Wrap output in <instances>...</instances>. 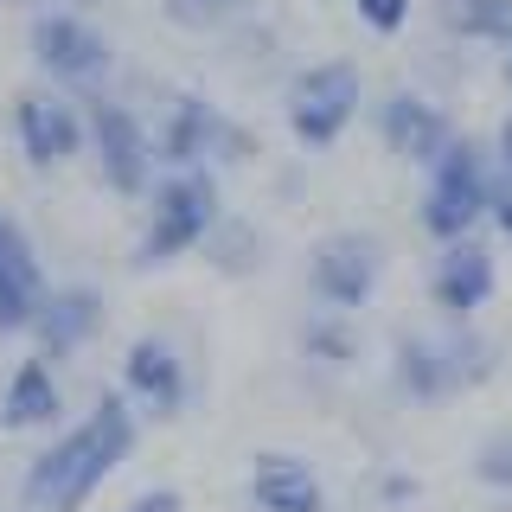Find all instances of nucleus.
Returning a JSON list of instances; mask_svg holds the SVG:
<instances>
[{
  "instance_id": "nucleus-25",
  "label": "nucleus",
  "mask_w": 512,
  "mask_h": 512,
  "mask_svg": "<svg viewBox=\"0 0 512 512\" xmlns=\"http://www.w3.org/2000/svg\"><path fill=\"white\" fill-rule=\"evenodd\" d=\"M116 512H186V493L180 487H141L135 500H122Z\"/></svg>"
},
{
  "instance_id": "nucleus-15",
  "label": "nucleus",
  "mask_w": 512,
  "mask_h": 512,
  "mask_svg": "<svg viewBox=\"0 0 512 512\" xmlns=\"http://www.w3.org/2000/svg\"><path fill=\"white\" fill-rule=\"evenodd\" d=\"M45 288H52V276H45V256L32 244V231L0 205V340H26Z\"/></svg>"
},
{
  "instance_id": "nucleus-3",
  "label": "nucleus",
  "mask_w": 512,
  "mask_h": 512,
  "mask_svg": "<svg viewBox=\"0 0 512 512\" xmlns=\"http://www.w3.org/2000/svg\"><path fill=\"white\" fill-rule=\"evenodd\" d=\"M148 218L135 231V250L128 263L135 269H167V263H186V256L205 250L212 224L224 218V192H218V173L212 167H173L148 186Z\"/></svg>"
},
{
  "instance_id": "nucleus-9",
  "label": "nucleus",
  "mask_w": 512,
  "mask_h": 512,
  "mask_svg": "<svg viewBox=\"0 0 512 512\" xmlns=\"http://www.w3.org/2000/svg\"><path fill=\"white\" fill-rule=\"evenodd\" d=\"M116 391L128 397V410L141 423H173V416L192 410L199 397V372H192L186 346L173 333H135L122 346V372H116Z\"/></svg>"
},
{
  "instance_id": "nucleus-16",
  "label": "nucleus",
  "mask_w": 512,
  "mask_h": 512,
  "mask_svg": "<svg viewBox=\"0 0 512 512\" xmlns=\"http://www.w3.org/2000/svg\"><path fill=\"white\" fill-rule=\"evenodd\" d=\"M244 493H250V512H333L320 468L295 448H256Z\"/></svg>"
},
{
  "instance_id": "nucleus-24",
  "label": "nucleus",
  "mask_w": 512,
  "mask_h": 512,
  "mask_svg": "<svg viewBox=\"0 0 512 512\" xmlns=\"http://www.w3.org/2000/svg\"><path fill=\"white\" fill-rule=\"evenodd\" d=\"M231 7L237 0H160V13H167L173 26H186V32H212L231 20Z\"/></svg>"
},
{
  "instance_id": "nucleus-11",
  "label": "nucleus",
  "mask_w": 512,
  "mask_h": 512,
  "mask_svg": "<svg viewBox=\"0 0 512 512\" xmlns=\"http://www.w3.org/2000/svg\"><path fill=\"white\" fill-rule=\"evenodd\" d=\"M365 122H372L378 148L391 160H404V167H429V160L461 135L442 96H429L416 84H397V90H384L378 103H365Z\"/></svg>"
},
{
  "instance_id": "nucleus-18",
  "label": "nucleus",
  "mask_w": 512,
  "mask_h": 512,
  "mask_svg": "<svg viewBox=\"0 0 512 512\" xmlns=\"http://www.w3.org/2000/svg\"><path fill=\"white\" fill-rule=\"evenodd\" d=\"M199 256H212L218 276H256V269L269 263V237H263V224H256V218L224 212V218L212 224V237H205Z\"/></svg>"
},
{
  "instance_id": "nucleus-20",
  "label": "nucleus",
  "mask_w": 512,
  "mask_h": 512,
  "mask_svg": "<svg viewBox=\"0 0 512 512\" xmlns=\"http://www.w3.org/2000/svg\"><path fill=\"white\" fill-rule=\"evenodd\" d=\"M442 32L461 45H506L512 0H442Z\"/></svg>"
},
{
  "instance_id": "nucleus-23",
  "label": "nucleus",
  "mask_w": 512,
  "mask_h": 512,
  "mask_svg": "<svg viewBox=\"0 0 512 512\" xmlns=\"http://www.w3.org/2000/svg\"><path fill=\"white\" fill-rule=\"evenodd\" d=\"M365 493H372V506H378V512H410L416 500H423V480H416L410 468H372Z\"/></svg>"
},
{
  "instance_id": "nucleus-2",
  "label": "nucleus",
  "mask_w": 512,
  "mask_h": 512,
  "mask_svg": "<svg viewBox=\"0 0 512 512\" xmlns=\"http://www.w3.org/2000/svg\"><path fill=\"white\" fill-rule=\"evenodd\" d=\"M493 372H500V340L493 333H480L474 320H436V327L397 333L384 384L410 410H442V404H461L468 391H480Z\"/></svg>"
},
{
  "instance_id": "nucleus-12",
  "label": "nucleus",
  "mask_w": 512,
  "mask_h": 512,
  "mask_svg": "<svg viewBox=\"0 0 512 512\" xmlns=\"http://www.w3.org/2000/svg\"><path fill=\"white\" fill-rule=\"evenodd\" d=\"M7 135L32 173H64L84 154V103L64 90H20L7 109Z\"/></svg>"
},
{
  "instance_id": "nucleus-4",
  "label": "nucleus",
  "mask_w": 512,
  "mask_h": 512,
  "mask_svg": "<svg viewBox=\"0 0 512 512\" xmlns=\"http://www.w3.org/2000/svg\"><path fill=\"white\" fill-rule=\"evenodd\" d=\"M493 186H500V167H493L487 141H480V135H455L423 167L416 231H423L429 244H461V237H480L487 205H493Z\"/></svg>"
},
{
  "instance_id": "nucleus-10",
  "label": "nucleus",
  "mask_w": 512,
  "mask_h": 512,
  "mask_svg": "<svg viewBox=\"0 0 512 512\" xmlns=\"http://www.w3.org/2000/svg\"><path fill=\"white\" fill-rule=\"evenodd\" d=\"M384 282V237L359 231V224H340V231H320L308 250V301L327 314H359L372 308Z\"/></svg>"
},
{
  "instance_id": "nucleus-1",
  "label": "nucleus",
  "mask_w": 512,
  "mask_h": 512,
  "mask_svg": "<svg viewBox=\"0 0 512 512\" xmlns=\"http://www.w3.org/2000/svg\"><path fill=\"white\" fill-rule=\"evenodd\" d=\"M141 448V416L122 391H96L77 423H58L52 442L32 448L13 487V512H84Z\"/></svg>"
},
{
  "instance_id": "nucleus-21",
  "label": "nucleus",
  "mask_w": 512,
  "mask_h": 512,
  "mask_svg": "<svg viewBox=\"0 0 512 512\" xmlns=\"http://www.w3.org/2000/svg\"><path fill=\"white\" fill-rule=\"evenodd\" d=\"M468 474H474V487L506 493V500H512V423H506V429H487V436L474 442Z\"/></svg>"
},
{
  "instance_id": "nucleus-17",
  "label": "nucleus",
  "mask_w": 512,
  "mask_h": 512,
  "mask_svg": "<svg viewBox=\"0 0 512 512\" xmlns=\"http://www.w3.org/2000/svg\"><path fill=\"white\" fill-rule=\"evenodd\" d=\"M64 410H71V397H64L58 365L39 359V352H26L7 372V384H0V429H7V436H45V429L64 423Z\"/></svg>"
},
{
  "instance_id": "nucleus-13",
  "label": "nucleus",
  "mask_w": 512,
  "mask_h": 512,
  "mask_svg": "<svg viewBox=\"0 0 512 512\" xmlns=\"http://www.w3.org/2000/svg\"><path fill=\"white\" fill-rule=\"evenodd\" d=\"M103 327H109V295H103V282H52L45 288V301H39V314H32V327H26V340L39 359H77V352H90L96 340H103Z\"/></svg>"
},
{
  "instance_id": "nucleus-5",
  "label": "nucleus",
  "mask_w": 512,
  "mask_h": 512,
  "mask_svg": "<svg viewBox=\"0 0 512 512\" xmlns=\"http://www.w3.org/2000/svg\"><path fill=\"white\" fill-rule=\"evenodd\" d=\"M26 52L39 64L45 90H64L77 103H90V96H103L116 84V45H109V32L84 7H64V0L39 7L26 26Z\"/></svg>"
},
{
  "instance_id": "nucleus-22",
  "label": "nucleus",
  "mask_w": 512,
  "mask_h": 512,
  "mask_svg": "<svg viewBox=\"0 0 512 512\" xmlns=\"http://www.w3.org/2000/svg\"><path fill=\"white\" fill-rule=\"evenodd\" d=\"M346 7L372 39H404L410 20H416V0H346Z\"/></svg>"
},
{
  "instance_id": "nucleus-26",
  "label": "nucleus",
  "mask_w": 512,
  "mask_h": 512,
  "mask_svg": "<svg viewBox=\"0 0 512 512\" xmlns=\"http://www.w3.org/2000/svg\"><path fill=\"white\" fill-rule=\"evenodd\" d=\"M487 154H493V167H500V180H512V109L500 122H493V141H487Z\"/></svg>"
},
{
  "instance_id": "nucleus-6",
  "label": "nucleus",
  "mask_w": 512,
  "mask_h": 512,
  "mask_svg": "<svg viewBox=\"0 0 512 512\" xmlns=\"http://www.w3.org/2000/svg\"><path fill=\"white\" fill-rule=\"evenodd\" d=\"M365 116V71L359 58H314L282 84L288 141L308 154H327L346 141V128Z\"/></svg>"
},
{
  "instance_id": "nucleus-28",
  "label": "nucleus",
  "mask_w": 512,
  "mask_h": 512,
  "mask_svg": "<svg viewBox=\"0 0 512 512\" xmlns=\"http://www.w3.org/2000/svg\"><path fill=\"white\" fill-rule=\"evenodd\" d=\"M500 84H506V90H512V39H506V45H500Z\"/></svg>"
},
{
  "instance_id": "nucleus-7",
  "label": "nucleus",
  "mask_w": 512,
  "mask_h": 512,
  "mask_svg": "<svg viewBox=\"0 0 512 512\" xmlns=\"http://www.w3.org/2000/svg\"><path fill=\"white\" fill-rule=\"evenodd\" d=\"M148 128H154L160 173H173V167H212L218 173V167H237V160L256 154V135L231 109H218L205 90H173Z\"/></svg>"
},
{
  "instance_id": "nucleus-27",
  "label": "nucleus",
  "mask_w": 512,
  "mask_h": 512,
  "mask_svg": "<svg viewBox=\"0 0 512 512\" xmlns=\"http://www.w3.org/2000/svg\"><path fill=\"white\" fill-rule=\"evenodd\" d=\"M487 224H493V237H506V244H512V180H500V186H493Z\"/></svg>"
},
{
  "instance_id": "nucleus-19",
  "label": "nucleus",
  "mask_w": 512,
  "mask_h": 512,
  "mask_svg": "<svg viewBox=\"0 0 512 512\" xmlns=\"http://www.w3.org/2000/svg\"><path fill=\"white\" fill-rule=\"evenodd\" d=\"M359 352H365V333H359V320H352V314H327V308H314L308 320H301V359L320 365V372L359 365Z\"/></svg>"
},
{
  "instance_id": "nucleus-8",
  "label": "nucleus",
  "mask_w": 512,
  "mask_h": 512,
  "mask_svg": "<svg viewBox=\"0 0 512 512\" xmlns=\"http://www.w3.org/2000/svg\"><path fill=\"white\" fill-rule=\"evenodd\" d=\"M84 154L96 160V180L116 199H148V186L160 180V160H154V128L135 103H122L116 90L90 96L84 103Z\"/></svg>"
},
{
  "instance_id": "nucleus-14",
  "label": "nucleus",
  "mask_w": 512,
  "mask_h": 512,
  "mask_svg": "<svg viewBox=\"0 0 512 512\" xmlns=\"http://www.w3.org/2000/svg\"><path fill=\"white\" fill-rule=\"evenodd\" d=\"M423 295L442 320H474L493 308L500 295V263L480 237H461V244H436V263L423 276Z\"/></svg>"
}]
</instances>
